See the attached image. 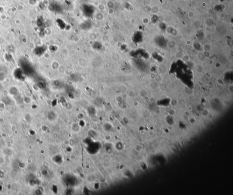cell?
<instances>
[{"mask_svg":"<svg viewBox=\"0 0 233 195\" xmlns=\"http://www.w3.org/2000/svg\"><path fill=\"white\" fill-rule=\"evenodd\" d=\"M2 186H1V185H0V191H1V190H2Z\"/></svg>","mask_w":233,"mask_h":195,"instance_id":"2","label":"cell"},{"mask_svg":"<svg viewBox=\"0 0 233 195\" xmlns=\"http://www.w3.org/2000/svg\"><path fill=\"white\" fill-rule=\"evenodd\" d=\"M4 176V172H2V171H0V178H3Z\"/></svg>","mask_w":233,"mask_h":195,"instance_id":"1","label":"cell"}]
</instances>
